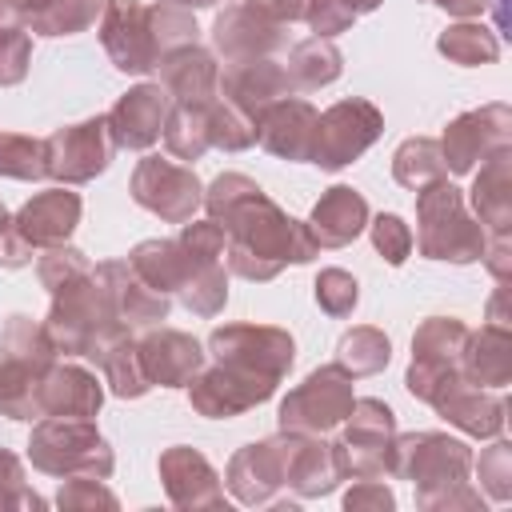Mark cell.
Listing matches in <instances>:
<instances>
[{
  "label": "cell",
  "instance_id": "obj_7",
  "mask_svg": "<svg viewBox=\"0 0 512 512\" xmlns=\"http://www.w3.org/2000/svg\"><path fill=\"white\" fill-rule=\"evenodd\" d=\"M208 356L216 368L252 384L268 400L276 384L288 376L296 360V344L284 328L272 324H224L208 336Z\"/></svg>",
  "mask_w": 512,
  "mask_h": 512
},
{
  "label": "cell",
  "instance_id": "obj_23",
  "mask_svg": "<svg viewBox=\"0 0 512 512\" xmlns=\"http://www.w3.org/2000/svg\"><path fill=\"white\" fill-rule=\"evenodd\" d=\"M160 480L176 508H224V488L216 468L188 444H172L160 452Z\"/></svg>",
  "mask_w": 512,
  "mask_h": 512
},
{
  "label": "cell",
  "instance_id": "obj_10",
  "mask_svg": "<svg viewBox=\"0 0 512 512\" xmlns=\"http://www.w3.org/2000/svg\"><path fill=\"white\" fill-rule=\"evenodd\" d=\"M468 328L452 316H428L412 336V364H408V392L424 404H436L452 384L464 380L460 356H464Z\"/></svg>",
  "mask_w": 512,
  "mask_h": 512
},
{
  "label": "cell",
  "instance_id": "obj_22",
  "mask_svg": "<svg viewBox=\"0 0 512 512\" xmlns=\"http://www.w3.org/2000/svg\"><path fill=\"white\" fill-rule=\"evenodd\" d=\"M316 124H320V112L308 100L280 96L276 104H268L256 116V140L264 144V152H272L280 160H308L312 164Z\"/></svg>",
  "mask_w": 512,
  "mask_h": 512
},
{
  "label": "cell",
  "instance_id": "obj_56",
  "mask_svg": "<svg viewBox=\"0 0 512 512\" xmlns=\"http://www.w3.org/2000/svg\"><path fill=\"white\" fill-rule=\"evenodd\" d=\"M8 220H12V216H8V212H4V204H0V236H4V228H8Z\"/></svg>",
  "mask_w": 512,
  "mask_h": 512
},
{
  "label": "cell",
  "instance_id": "obj_32",
  "mask_svg": "<svg viewBox=\"0 0 512 512\" xmlns=\"http://www.w3.org/2000/svg\"><path fill=\"white\" fill-rule=\"evenodd\" d=\"M340 480H344V476H340V460H336L332 440L292 432L288 480H284V488H292L296 496H328Z\"/></svg>",
  "mask_w": 512,
  "mask_h": 512
},
{
  "label": "cell",
  "instance_id": "obj_15",
  "mask_svg": "<svg viewBox=\"0 0 512 512\" xmlns=\"http://www.w3.org/2000/svg\"><path fill=\"white\" fill-rule=\"evenodd\" d=\"M508 140H512V112H508V104H484V108H472V112L456 116L444 128L440 156H444L448 172L464 176L476 164H484L496 148H508Z\"/></svg>",
  "mask_w": 512,
  "mask_h": 512
},
{
  "label": "cell",
  "instance_id": "obj_51",
  "mask_svg": "<svg viewBox=\"0 0 512 512\" xmlns=\"http://www.w3.org/2000/svg\"><path fill=\"white\" fill-rule=\"evenodd\" d=\"M396 504V496H392V488L384 484V476H364L360 484H352L348 488V496H344V508L348 512H360V508H392Z\"/></svg>",
  "mask_w": 512,
  "mask_h": 512
},
{
  "label": "cell",
  "instance_id": "obj_17",
  "mask_svg": "<svg viewBox=\"0 0 512 512\" xmlns=\"http://www.w3.org/2000/svg\"><path fill=\"white\" fill-rule=\"evenodd\" d=\"M212 44L224 56V64H240V60H260V56H276L288 44V24L272 20L264 8L240 0L228 4L216 24H212Z\"/></svg>",
  "mask_w": 512,
  "mask_h": 512
},
{
  "label": "cell",
  "instance_id": "obj_45",
  "mask_svg": "<svg viewBox=\"0 0 512 512\" xmlns=\"http://www.w3.org/2000/svg\"><path fill=\"white\" fill-rule=\"evenodd\" d=\"M356 300H360V284H356V276L352 272H344V268H324L320 276H316V304L328 312V316H352V308H356Z\"/></svg>",
  "mask_w": 512,
  "mask_h": 512
},
{
  "label": "cell",
  "instance_id": "obj_2",
  "mask_svg": "<svg viewBox=\"0 0 512 512\" xmlns=\"http://www.w3.org/2000/svg\"><path fill=\"white\" fill-rule=\"evenodd\" d=\"M472 452L448 432H408L396 436L392 476L416 484L420 508H480V496L468 488Z\"/></svg>",
  "mask_w": 512,
  "mask_h": 512
},
{
  "label": "cell",
  "instance_id": "obj_47",
  "mask_svg": "<svg viewBox=\"0 0 512 512\" xmlns=\"http://www.w3.org/2000/svg\"><path fill=\"white\" fill-rule=\"evenodd\" d=\"M476 472H480V484L488 488L492 500H508L512 496V448L504 440H496V444H488L480 452Z\"/></svg>",
  "mask_w": 512,
  "mask_h": 512
},
{
  "label": "cell",
  "instance_id": "obj_25",
  "mask_svg": "<svg viewBox=\"0 0 512 512\" xmlns=\"http://www.w3.org/2000/svg\"><path fill=\"white\" fill-rule=\"evenodd\" d=\"M136 352H140L148 384H160V388H184L204 368L200 340H192L188 332H176V328L152 324V332L144 340H136Z\"/></svg>",
  "mask_w": 512,
  "mask_h": 512
},
{
  "label": "cell",
  "instance_id": "obj_35",
  "mask_svg": "<svg viewBox=\"0 0 512 512\" xmlns=\"http://www.w3.org/2000/svg\"><path fill=\"white\" fill-rule=\"evenodd\" d=\"M96 364H100V372H104V384H108L112 396H120V400H136V396H144V392L152 388L148 376H144V364H140V352H136L132 332L116 336V340L96 356Z\"/></svg>",
  "mask_w": 512,
  "mask_h": 512
},
{
  "label": "cell",
  "instance_id": "obj_12",
  "mask_svg": "<svg viewBox=\"0 0 512 512\" xmlns=\"http://www.w3.org/2000/svg\"><path fill=\"white\" fill-rule=\"evenodd\" d=\"M380 132H384V116H380V108H376L372 100H360V96L340 100V104H332V108L320 116V124H316L312 164L336 172V168L352 164L356 156H364V152L376 144Z\"/></svg>",
  "mask_w": 512,
  "mask_h": 512
},
{
  "label": "cell",
  "instance_id": "obj_8",
  "mask_svg": "<svg viewBox=\"0 0 512 512\" xmlns=\"http://www.w3.org/2000/svg\"><path fill=\"white\" fill-rule=\"evenodd\" d=\"M28 460L32 468L48 472V476H100L108 480L116 468V456L108 448V440L96 432L92 420H76V416H40V424L32 428L28 440Z\"/></svg>",
  "mask_w": 512,
  "mask_h": 512
},
{
  "label": "cell",
  "instance_id": "obj_42",
  "mask_svg": "<svg viewBox=\"0 0 512 512\" xmlns=\"http://www.w3.org/2000/svg\"><path fill=\"white\" fill-rule=\"evenodd\" d=\"M0 176H8V180H44L48 176L44 140L24 136V132H0Z\"/></svg>",
  "mask_w": 512,
  "mask_h": 512
},
{
  "label": "cell",
  "instance_id": "obj_48",
  "mask_svg": "<svg viewBox=\"0 0 512 512\" xmlns=\"http://www.w3.org/2000/svg\"><path fill=\"white\" fill-rule=\"evenodd\" d=\"M56 504L60 508H116L120 500H116V492H108L104 488V480L100 476H64V484H60V492H56Z\"/></svg>",
  "mask_w": 512,
  "mask_h": 512
},
{
  "label": "cell",
  "instance_id": "obj_19",
  "mask_svg": "<svg viewBox=\"0 0 512 512\" xmlns=\"http://www.w3.org/2000/svg\"><path fill=\"white\" fill-rule=\"evenodd\" d=\"M168 112H172V96H168L164 84H136L104 112V120H108V132H112L116 148L144 152L160 140Z\"/></svg>",
  "mask_w": 512,
  "mask_h": 512
},
{
  "label": "cell",
  "instance_id": "obj_36",
  "mask_svg": "<svg viewBox=\"0 0 512 512\" xmlns=\"http://www.w3.org/2000/svg\"><path fill=\"white\" fill-rule=\"evenodd\" d=\"M436 48H440L452 64L476 68V64H496V56H500V36H496L492 28H484L480 20H460V24H452V28L440 32Z\"/></svg>",
  "mask_w": 512,
  "mask_h": 512
},
{
  "label": "cell",
  "instance_id": "obj_16",
  "mask_svg": "<svg viewBox=\"0 0 512 512\" xmlns=\"http://www.w3.org/2000/svg\"><path fill=\"white\" fill-rule=\"evenodd\" d=\"M288 448H292V432H280V436H268L260 444L240 448L228 460V476H224L228 492L248 508L272 504L288 480Z\"/></svg>",
  "mask_w": 512,
  "mask_h": 512
},
{
  "label": "cell",
  "instance_id": "obj_18",
  "mask_svg": "<svg viewBox=\"0 0 512 512\" xmlns=\"http://www.w3.org/2000/svg\"><path fill=\"white\" fill-rule=\"evenodd\" d=\"M100 44L108 52V60L120 72H152L160 68L156 44H152V24H148V8L140 0H108L104 4V20H100Z\"/></svg>",
  "mask_w": 512,
  "mask_h": 512
},
{
  "label": "cell",
  "instance_id": "obj_5",
  "mask_svg": "<svg viewBox=\"0 0 512 512\" xmlns=\"http://www.w3.org/2000/svg\"><path fill=\"white\" fill-rule=\"evenodd\" d=\"M56 364V344L44 324L16 312L0 328V416L40 420V380Z\"/></svg>",
  "mask_w": 512,
  "mask_h": 512
},
{
  "label": "cell",
  "instance_id": "obj_46",
  "mask_svg": "<svg viewBox=\"0 0 512 512\" xmlns=\"http://www.w3.org/2000/svg\"><path fill=\"white\" fill-rule=\"evenodd\" d=\"M368 228H372L376 252H380L388 264H404V260H408V252H412V228H408L396 212H380Z\"/></svg>",
  "mask_w": 512,
  "mask_h": 512
},
{
  "label": "cell",
  "instance_id": "obj_55",
  "mask_svg": "<svg viewBox=\"0 0 512 512\" xmlns=\"http://www.w3.org/2000/svg\"><path fill=\"white\" fill-rule=\"evenodd\" d=\"M168 4H180V8H212L220 0H168Z\"/></svg>",
  "mask_w": 512,
  "mask_h": 512
},
{
  "label": "cell",
  "instance_id": "obj_40",
  "mask_svg": "<svg viewBox=\"0 0 512 512\" xmlns=\"http://www.w3.org/2000/svg\"><path fill=\"white\" fill-rule=\"evenodd\" d=\"M160 136L176 160H200L212 148L208 144V104H172Z\"/></svg>",
  "mask_w": 512,
  "mask_h": 512
},
{
  "label": "cell",
  "instance_id": "obj_50",
  "mask_svg": "<svg viewBox=\"0 0 512 512\" xmlns=\"http://www.w3.org/2000/svg\"><path fill=\"white\" fill-rule=\"evenodd\" d=\"M352 20H356V16H352L340 0H312V4H308V16H304V24H308L316 36H324V40L348 32Z\"/></svg>",
  "mask_w": 512,
  "mask_h": 512
},
{
  "label": "cell",
  "instance_id": "obj_14",
  "mask_svg": "<svg viewBox=\"0 0 512 512\" xmlns=\"http://www.w3.org/2000/svg\"><path fill=\"white\" fill-rule=\"evenodd\" d=\"M132 200L168 224H188L204 200V188L192 168L164 156H144L132 172Z\"/></svg>",
  "mask_w": 512,
  "mask_h": 512
},
{
  "label": "cell",
  "instance_id": "obj_38",
  "mask_svg": "<svg viewBox=\"0 0 512 512\" xmlns=\"http://www.w3.org/2000/svg\"><path fill=\"white\" fill-rule=\"evenodd\" d=\"M388 360H392V344H388V336H384L380 328H372V324L348 328V332L340 336V344H336V364L348 368L352 376H376V372H384Z\"/></svg>",
  "mask_w": 512,
  "mask_h": 512
},
{
  "label": "cell",
  "instance_id": "obj_6",
  "mask_svg": "<svg viewBox=\"0 0 512 512\" xmlns=\"http://www.w3.org/2000/svg\"><path fill=\"white\" fill-rule=\"evenodd\" d=\"M420 256L428 260H452V264H472L484 256V228L480 220L468 216L464 192L448 184V176L416 188V240Z\"/></svg>",
  "mask_w": 512,
  "mask_h": 512
},
{
  "label": "cell",
  "instance_id": "obj_54",
  "mask_svg": "<svg viewBox=\"0 0 512 512\" xmlns=\"http://www.w3.org/2000/svg\"><path fill=\"white\" fill-rule=\"evenodd\" d=\"M340 4H344L352 16H364V12H376L384 0H340Z\"/></svg>",
  "mask_w": 512,
  "mask_h": 512
},
{
  "label": "cell",
  "instance_id": "obj_4",
  "mask_svg": "<svg viewBox=\"0 0 512 512\" xmlns=\"http://www.w3.org/2000/svg\"><path fill=\"white\" fill-rule=\"evenodd\" d=\"M48 340L56 344V352L64 356H88L96 360L116 336H124L128 328L112 316L104 288L96 280V268L88 276H76L60 288H52V304H48V320H44Z\"/></svg>",
  "mask_w": 512,
  "mask_h": 512
},
{
  "label": "cell",
  "instance_id": "obj_44",
  "mask_svg": "<svg viewBox=\"0 0 512 512\" xmlns=\"http://www.w3.org/2000/svg\"><path fill=\"white\" fill-rule=\"evenodd\" d=\"M148 24H152V44H156L160 60L172 56L176 48L196 44V20L180 4H152L148 8Z\"/></svg>",
  "mask_w": 512,
  "mask_h": 512
},
{
  "label": "cell",
  "instance_id": "obj_29",
  "mask_svg": "<svg viewBox=\"0 0 512 512\" xmlns=\"http://www.w3.org/2000/svg\"><path fill=\"white\" fill-rule=\"evenodd\" d=\"M432 408H436L448 424H456L460 432L480 436V440L500 436L504 416H508V404H504V396H500L496 388H476V384H468V380L452 384Z\"/></svg>",
  "mask_w": 512,
  "mask_h": 512
},
{
  "label": "cell",
  "instance_id": "obj_28",
  "mask_svg": "<svg viewBox=\"0 0 512 512\" xmlns=\"http://www.w3.org/2000/svg\"><path fill=\"white\" fill-rule=\"evenodd\" d=\"M40 416H76L92 420L104 404V388L92 372L76 364H52L48 376L40 380Z\"/></svg>",
  "mask_w": 512,
  "mask_h": 512
},
{
  "label": "cell",
  "instance_id": "obj_41",
  "mask_svg": "<svg viewBox=\"0 0 512 512\" xmlns=\"http://www.w3.org/2000/svg\"><path fill=\"white\" fill-rule=\"evenodd\" d=\"M32 64V36L12 8V0H0V88H12L28 76Z\"/></svg>",
  "mask_w": 512,
  "mask_h": 512
},
{
  "label": "cell",
  "instance_id": "obj_30",
  "mask_svg": "<svg viewBox=\"0 0 512 512\" xmlns=\"http://www.w3.org/2000/svg\"><path fill=\"white\" fill-rule=\"evenodd\" d=\"M472 208H476V220L484 228V236H508V224H512V148H496L476 180H472Z\"/></svg>",
  "mask_w": 512,
  "mask_h": 512
},
{
  "label": "cell",
  "instance_id": "obj_43",
  "mask_svg": "<svg viewBox=\"0 0 512 512\" xmlns=\"http://www.w3.org/2000/svg\"><path fill=\"white\" fill-rule=\"evenodd\" d=\"M208 144L224 148V152H244L256 144V120H248L240 108H232L228 100H212L208 104Z\"/></svg>",
  "mask_w": 512,
  "mask_h": 512
},
{
  "label": "cell",
  "instance_id": "obj_27",
  "mask_svg": "<svg viewBox=\"0 0 512 512\" xmlns=\"http://www.w3.org/2000/svg\"><path fill=\"white\" fill-rule=\"evenodd\" d=\"M364 228H368V200L348 184H332L316 200L312 220H308V232H312L316 248H344Z\"/></svg>",
  "mask_w": 512,
  "mask_h": 512
},
{
  "label": "cell",
  "instance_id": "obj_3",
  "mask_svg": "<svg viewBox=\"0 0 512 512\" xmlns=\"http://www.w3.org/2000/svg\"><path fill=\"white\" fill-rule=\"evenodd\" d=\"M128 264L156 292H164V296L172 292L196 316H216L228 304V272H224V260L196 256L180 236L176 240H140L128 252Z\"/></svg>",
  "mask_w": 512,
  "mask_h": 512
},
{
  "label": "cell",
  "instance_id": "obj_11",
  "mask_svg": "<svg viewBox=\"0 0 512 512\" xmlns=\"http://www.w3.org/2000/svg\"><path fill=\"white\" fill-rule=\"evenodd\" d=\"M352 372L340 364H324L304 376L284 400H280V432H304V436H324L344 416L352 412Z\"/></svg>",
  "mask_w": 512,
  "mask_h": 512
},
{
  "label": "cell",
  "instance_id": "obj_24",
  "mask_svg": "<svg viewBox=\"0 0 512 512\" xmlns=\"http://www.w3.org/2000/svg\"><path fill=\"white\" fill-rule=\"evenodd\" d=\"M280 96H292V80H288L284 64L272 60V56L224 64V72H220V100H228L232 108H240L248 120H256Z\"/></svg>",
  "mask_w": 512,
  "mask_h": 512
},
{
  "label": "cell",
  "instance_id": "obj_13",
  "mask_svg": "<svg viewBox=\"0 0 512 512\" xmlns=\"http://www.w3.org/2000/svg\"><path fill=\"white\" fill-rule=\"evenodd\" d=\"M44 156H48V176L60 184H88L96 180L112 156H116V140L108 132L104 116L56 128L52 136H44Z\"/></svg>",
  "mask_w": 512,
  "mask_h": 512
},
{
  "label": "cell",
  "instance_id": "obj_21",
  "mask_svg": "<svg viewBox=\"0 0 512 512\" xmlns=\"http://www.w3.org/2000/svg\"><path fill=\"white\" fill-rule=\"evenodd\" d=\"M80 196L68 192V188H48L40 196H32L12 220H8V232L32 248V252H44V248H56V244H68V236L76 232L80 224Z\"/></svg>",
  "mask_w": 512,
  "mask_h": 512
},
{
  "label": "cell",
  "instance_id": "obj_39",
  "mask_svg": "<svg viewBox=\"0 0 512 512\" xmlns=\"http://www.w3.org/2000/svg\"><path fill=\"white\" fill-rule=\"evenodd\" d=\"M104 4L108 0H44L24 20V28L36 32V36H76L88 24H96V16L104 12Z\"/></svg>",
  "mask_w": 512,
  "mask_h": 512
},
{
  "label": "cell",
  "instance_id": "obj_53",
  "mask_svg": "<svg viewBox=\"0 0 512 512\" xmlns=\"http://www.w3.org/2000/svg\"><path fill=\"white\" fill-rule=\"evenodd\" d=\"M428 4H436V8H444V12H452V16H480L484 8H488V0H428Z\"/></svg>",
  "mask_w": 512,
  "mask_h": 512
},
{
  "label": "cell",
  "instance_id": "obj_31",
  "mask_svg": "<svg viewBox=\"0 0 512 512\" xmlns=\"http://www.w3.org/2000/svg\"><path fill=\"white\" fill-rule=\"evenodd\" d=\"M460 372L468 384L500 392L512 380V332H508V324L488 320V324H480V332H468Z\"/></svg>",
  "mask_w": 512,
  "mask_h": 512
},
{
  "label": "cell",
  "instance_id": "obj_9",
  "mask_svg": "<svg viewBox=\"0 0 512 512\" xmlns=\"http://www.w3.org/2000/svg\"><path fill=\"white\" fill-rule=\"evenodd\" d=\"M340 476L344 480H364V476H392L396 460V416L384 400L364 396L352 400V412L344 416L340 440H332Z\"/></svg>",
  "mask_w": 512,
  "mask_h": 512
},
{
  "label": "cell",
  "instance_id": "obj_1",
  "mask_svg": "<svg viewBox=\"0 0 512 512\" xmlns=\"http://www.w3.org/2000/svg\"><path fill=\"white\" fill-rule=\"evenodd\" d=\"M208 220H216L228 236L224 264L228 272L244 280H272L284 264H308L320 248L308 232V224L292 220L284 208H276L264 188L244 172H220L204 200Z\"/></svg>",
  "mask_w": 512,
  "mask_h": 512
},
{
  "label": "cell",
  "instance_id": "obj_52",
  "mask_svg": "<svg viewBox=\"0 0 512 512\" xmlns=\"http://www.w3.org/2000/svg\"><path fill=\"white\" fill-rule=\"evenodd\" d=\"M248 4H256V8H264L272 20H280V24H292V20H304L308 16V4L312 0H248Z\"/></svg>",
  "mask_w": 512,
  "mask_h": 512
},
{
  "label": "cell",
  "instance_id": "obj_34",
  "mask_svg": "<svg viewBox=\"0 0 512 512\" xmlns=\"http://www.w3.org/2000/svg\"><path fill=\"white\" fill-rule=\"evenodd\" d=\"M284 72L292 80V92H316V88H328L344 72V56H340V48L332 40L312 36V40H300L288 52Z\"/></svg>",
  "mask_w": 512,
  "mask_h": 512
},
{
  "label": "cell",
  "instance_id": "obj_49",
  "mask_svg": "<svg viewBox=\"0 0 512 512\" xmlns=\"http://www.w3.org/2000/svg\"><path fill=\"white\" fill-rule=\"evenodd\" d=\"M0 508H44V500L24 480V464L8 448H0Z\"/></svg>",
  "mask_w": 512,
  "mask_h": 512
},
{
  "label": "cell",
  "instance_id": "obj_37",
  "mask_svg": "<svg viewBox=\"0 0 512 512\" xmlns=\"http://www.w3.org/2000/svg\"><path fill=\"white\" fill-rule=\"evenodd\" d=\"M392 176H396V184H404L412 192L424 188V184H432V180H440V176H448L444 156H440V140H432V136H408L392 152Z\"/></svg>",
  "mask_w": 512,
  "mask_h": 512
},
{
  "label": "cell",
  "instance_id": "obj_26",
  "mask_svg": "<svg viewBox=\"0 0 512 512\" xmlns=\"http://www.w3.org/2000/svg\"><path fill=\"white\" fill-rule=\"evenodd\" d=\"M160 84L172 104H212L220 96V64L212 52L188 44L160 60Z\"/></svg>",
  "mask_w": 512,
  "mask_h": 512
},
{
  "label": "cell",
  "instance_id": "obj_20",
  "mask_svg": "<svg viewBox=\"0 0 512 512\" xmlns=\"http://www.w3.org/2000/svg\"><path fill=\"white\" fill-rule=\"evenodd\" d=\"M96 280L104 288V300H108L112 316L128 332L152 328V324L168 320V296L156 292L128 260H104V264H96Z\"/></svg>",
  "mask_w": 512,
  "mask_h": 512
},
{
  "label": "cell",
  "instance_id": "obj_33",
  "mask_svg": "<svg viewBox=\"0 0 512 512\" xmlns=\"http://www.w3.org/2000/svg\"><path fill=\"white\" fill-rule=\"evenodd\" d=\"M188 404L208 416V420H232L256 404H264V396L256 388H248L244 380H236L232 372L224 368H200L192 380H188Z\"/></svg>",
  "mask_w": 512,
  "mask_h": 512
}]
</instances>
